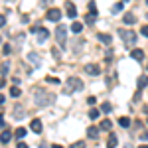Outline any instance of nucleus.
I'll use <instances>...</instances> for the list:
<instances>
[{
	"label": "nucleus",
	"mask_w": 148,
	"mask_h": 148,
	"mask_svg": "<svg viewBox=\"0 0 148 148\" xmlns=\"http://www.w3.org/2000/svg\"><path fill=\"white\" fill-rule=\"evenodd\" d=\"M34 101L38 107H49V105H53L56 101V95L53 93H47V91H42V89H38L34 95Z\"/></svg>",
	"instance_id": "obj_1"
},
{
	"label": "nucleus",
	"mask_w": 148,
	"mask_h": 148,
	"mask_svg": "<svg viewBox=\"0 0 148 148\" xmlns=\"http://www.w3.org/2000/svg\"><path fill=\"white\" fill-rule=\"evenodd\" d=\"M119 34L123 38V42H125L126 46H132V44H136V32H132V30H119Z\"/></svg>",
	"instance_id": "obj_2"
},
{
	"label": "nucleus",
	"mask_w": 148,
	"mask_h": 148,
	"mask_svg": "<svg viewBox=\"0 0 148 148\" xmlns=\"http://www.w3.org/2000/svg\"><path fill=\"white\" fill-rule=\"evenodd\" d=\"M56 38H57V44L61 47H65V44H67V28L59 24L57 30H56Z\"/></svg>",
	"instance_id": "obj_3"
},
{
	"label": "nucleus",
	"mask_w": 148,
	"mask_h": 148,
	"mask_svg": "<svg viewBox=\"0 0 148 148\" xmlns=\"http://www.w3.org/2000/svg\"><path fill=\"white\" fill-rule=\"evenodd\" d=\"M61 10H57V8H49L47 10V14H46V18L49 20V22H61Z\"/></svg>",
	"instance_id": "obj_4"
},
{
	"label": "nucleus",
	"mask_w": 148,
	"mask_h": 148,
	"mask_svg": "<svg viewBox=\"0 0 148 148\" xmlns=\"http://www.w3.org/2000/svg\"><path fill=\"white\" fill-rule=\"evenodd\" d=\"M65 14H67L71 20H75V18H77V8H75V4H73L71 0L65 2Z\"/></svg>",
	"instance_id": "obj_5"
},
{
	"label": "nucleus",
	"mask_w": 148,
	"mask_h": 148,
	"mask_svg": "<svg viewBox=\"0 0 148 148\" xmlns=\"http://www.w3.org/2000/svg\"><path fill=\"white\" fill-rule=\"evenodd\" d=\"M67 83H69V87H71L73 91H81V89H83V81L77 79V77H69Z\"/></svg>",
	"instance_id": "obj_6"
},
{
	"label": "nucleus",
	"mask_w": 148,
	"mask_h": 148,
	"mask_svg": "<svg viewBox=\"0 0 148 148\" xmlns=\"http://www.w3.org/2000/svg\"><path fill=\"white\" fill-rule=\"evenodd\" d=\"M24 114H26V109H24V105H14V111H12V116L14 119H24Z\"/></svg>",
	"instance_id": "obj_7"
},
{
	"label": "nucleus",
	"mask_w": 148,
	"mask_h": 148,
	"mask_svg": "<svg viewBox=\"0 0 148 148\" xmlns=\"http://www.w3.org/2000/svg\"><path fill=\"white\" fill-rule=\"evenodd\" d=\"M28 61H30L34 67H40V65H42V59H40V56H38L36 51H30V53H28Z\"/></svg>",
	"instance_id": "obj_8"
},
{
	"label": "nucleus",
	"mask_w": 148,
	"mask_h": 148,
	"mask_svg": "<svg viewBox=\"0 0 148 148\" xmlns=\"http://www.w3.org/2000/svg\"><path fill=\"white\" fill-rule=\"evenodd\" d=\"M85 73H89V75H99V73H101V67H99L97 63H87V65H85Z\"/></svg>",
	"instance_id": "obj_9"
},
{
	"label": "nucleus",
	"mask_w": 148,
	"mask_h": 148,
	"mask_svg": "<svg viewBox=\"0 0 148 148\" xmlns=\"http://www.w3.org/2000/svg\"><path fill=\"white\" fill-rule=\"evenodd\" d=\"M47 38H49V32H47L46 28H42V26H40V30H38V42L42 44V42H46Z\"/></svg>",
	"instance_id": "obj_10"
},
{
	"label": "nucleus",
	"mask_w": 148,
	"mask_h": 148,
	"mask_svg": "<svg viewBox=\"0 0 148 148\" xmlns=\"http://www.w3.org/2000/svg\"><path fill=\"white\" fill-rule=\"evenodd\" d=\"M30 128L34 130L36 134H40V132H42V121H40V119H34L32 125H30Z\"/></svg>",
	"instance_id": "obj_11"
},
{
	"label": "nucleus",
	"mask_w": 148,
	"mask_h": 148,
	"mask_svg": "<svg viewBox=\"0 0 148 148\" xmlns=\"http://www.w3.org/2000/svg\"><path fill=\"white\" fill-rule=\"evenodd\" d=\"M123 22H125V24H128V26H130V24H134V22H136V16H134L132 12H126L125 16H123Z\"/></svg>",
	"instance_id": "obj_12"
},
{
	"label": "nucleus",
	"mask_w": 148,
	"mask_h": 148,
	"mask_svg": "<svg viewBox=\"0 0 148 148\" xmlns=\"http://www.w3.org/2000/svg\"><path fill=\"white\" fill-rule=\"evenodd\" d=\"M10 138H12L10 130H2V134H0V142H2V144H8V142H10Z\"/></svg>",
	"instance_id": "obj_13"
},
{
	"label": "nucleus",
	"mask_w": 148,
	"mask_h": 148,
	"mask_svg": "<svg viewBox=\"0 0 148 148\" xmlns=\"http://www.w3.org/2000/svg\"><path fill=\"white\" fill-rule=\"evenodd\" d=\"M69 30H71L73 34H81V30H83V24H81V22H75V20H73V24L69 26Z\"/></svg>",
	"instance_id": "obj_14"
},
{
	"label": "nucleus",
	"mask_w": 148,
	"mask_h": 148,
	"mask_svg": "<svg viewBox=\"0 0 148 148\" xmlns=\"http://www.w3.org/2000/svg\"><path fill=\"white\" fill-rule=\"evenodd\" d=\"M130 57L136 59V61H140V59H144V51H142V49H132V51H130Z\"/></svg>",
	"instance_id": "obj_15"
},
{
	"label": "nucleus",
	"mask_w": 148,
	"mask_h": 148,
	"mask_svg": "<svg viewBox=\"0 0 148 148\" xmlns=\"http://www.w3.org/2000/svg\"><path fill=\"white\" fill-rule=\"evenodd\" d=\"M119 144V138H116V134H109V140H107V148H114Z\"/></svg>",
	"instance_id": "obj_16"
},
{
	"label": "nucleus",
	"mask_w": 148,
	"mask_h": 148,
	"mask_svg": "<svg viewBox=\"0 0 148 148\" xmlns=\"http://www.w3.org/2000/svg\"><path fill=\"white\" fill-rule=\"evenodd\" d=\"M87 136L89 138H99V128H97V126H89V128H87Z\"/></svg>",
	"instance_id": "obj_17"
},
{
	"label": "nucleus",
	"mask_w": 148,
	"mask_h": 148,
	"mask_svg": "<svg viewBox=\"0 0 148 148\" xmlns=\"http://www.w3.org/2000/svg\"><path fill=\"white\" fill-rule=\"evenodd\" d=\"M144 87H148V75H140L138 77V91L144 89Z\"/></svg>",
	"instance_id": "obj_18"
},
{
	"label": "nucleus",
	"mask_w": 148,
	"mask_h": 148,
	"mask_svg": "<svg viewBox=\"0 0 148 148\" xmlns=\"http://www.w3.org/2000/svg\"><path fill=\"white\" fill-rule=\"evenodd\" d=\"M111 126H113V123L109 119H105V121H101V125H99V130H111Z\"/></svg>",
	"instance_id": "obj_19"
},
{
	"label": "nucleus",
	"mask_w": 148,
	"mask_h": 148,
	"mask_svg": "<svg viewBox=\"0 0 148 148\" xmlns=\"http://www.w3.org/2000/svg\"><path fill=\"white\" fill-rule=\"evenodd\" d=\"M97 38H99V42H103V44H111V42H113V38L109 34H99Z\"/></svg>",
	"instance_id": "obj_20"
},
{
	"label": "nucleus",
	"mask_w": 148,
	"mask_h": 148,
	"mask_svg": "<svg viewBox=\"0 0 148 148\" xmlns=\"http://www.w3.org/2000/svg\"><path fill=\"white\" fill-rule=\"evenodd\" d=\"M119 125L123 126V128H128V126H130V119H128V116H121V119H119Z\"/></svg>",
	"instance_id": "obj_21"
},
{
	"label": "nucleus",
	"mask_w": 148,
	"mask_h": 148,
	"mask_svg": "<svg viewBox=\"0 0 148 148\" xmlns=\"http://www.w3.org/2000/svg\"><path fill=\"white\" fill-rule=\"evenodd\" d=\"M123 8H125V2H116L113 8H111V12H113V14H119V12L123 10Z\"/></svg>",
	"instance_id": "obj_22"
},
{
	"label": "nucleus",
	"mask_w": 148,
	"mask_h": 148,
	"mask_svg": "<svg viewBox=\"0 0 148 148\" xmlns=\"http://www.w3.org/2000/svg\"><path fill=\"white\" fill-rule=\"evenodd\" d=\"M8 69H10V63H8V61H4V63L0 65V73H2V75H8Z\"/></svg>",
	"instance_id": "obj_23"
},
{
	"label": "nucleus",
	"mask_w": 148,
	"mask_h": 148,
	"mask_svg": "<svg viewBox=\"0 0 148 148\" xmlns=\"http://www.w3.org/2000/svg\"><path fill=\"white\" fill-rule=\"evenodd\" d=\"M111 111H113V107H111L109 103H103V105H101V113L109 114V113H111Z\"/></svg>",
	"instance_id": "obj_24"
},
{
	"label": "nucleus",
	"mask_w": 148,
	"mask_h": 148,
	"mask_svg": "<svg viewBox=\"0 0 148 148\" xmlns=\"http://www.w3.org/2000/svg\"><path fill=\"white\" fill-rule=\"evenodd\" d=\"M89 14H91V16H97V4H95V2H89Z\"/></svg>",
	"instance_id": "obj_25"
},
{
	"label": "nucleus",
	"mask_w": 148,
	"mask_h": 148,
	"mask_svg": "<svg viewBox=\"0 0 148 148\" xmlns=\"http://www.w3.org/2000/svg\"><path fill=\"white\" fill-rule=\"evenodd\" d=\"M14 136H16V138H24V136H26V128H16Z\"/></svg>",
	"instance_id": "obj_26"
},
{
	"label": "nucleus",
	"mask_w": 148,
	"mask_h": 148,
	"mask_svg": "<svg viewBox=\"0 0 148 148\" xmlns=\"http://www.w3.org/2000/svg\"><path fill=\"white\" fill-rule=\"evenodd\" d=\"M99 114H101L99 109H91V111H89V116H91L93 121H95V119H99Z\"/></svg>",
	"instance_id": "obj_27"
},
{
	"label": "nucleus",
	"mask_w": 148,
	"mask_h": 148,
	"mask_svg": "<svg viewBox=\"0 0 148 148\" xmlns=\"http://www.w3.org/2000/svg\"><path fill=\"white\" fill-rule=\"evenodd\" d=\"M10 51H12V46H10V44H4V46H2V53H4V56H8Z\"/></svg>",
	"instance_id": "obj_28"
},
{
	"label": "nucleus",
	"mask_w": 148,
	"mask_h": 148,
	"mask_svg": "<svg viewBox=\"0 0 148 148\" xmlns=\"http://www.w3.org/2000/svg\"><path fill=\"white\" fill-rule=\"evenodd\" d=\"M10 95H12V97H20V95H22V91H20L18 87H12V89H10Z\"/></svg>",
	"instance_id": "obj_29"
},
{
	"label": "nucleus",
	"mask_w": 148,
	"mask_h": 148,
	"mask_svg": "<svg viewBox=\"0 0 148 148\" xmlns=\"http://www.w3.org/2000/svg\"><path fill=\"white\" fill-rule=\"evenodd\" d=\"M95 18H97V16H91V14H87V16H85V22H87V24H95Z\"/></svg>",
	"instance_id": "obj_30"
},
{
	"label": "nucleus",
	"mask_w": 148,
	"mask_h": 148,
	"mask_svg": "<svg viewBox=\"0 0 148 148\" xmlns=\"http://www.w3.org/2000/svg\"><path fill=\"white\" fill-rule=\"evenodd\" d=\"M140 34L144 36V38H148V24H146V26H142V28H140Z\"/></svg>",
	"instance_id": "obj_31"
},
{
	"label": "nucleus",
	"mask_w": 148,
	"mask_h": 148,
	"mask_svg": "<svg viewBox=\"0 0 148 148\" xmlns=\"http://www.w3.org/2000/svg\"><path fill=\"white\" fill-rule=\"evenodd\" d=\"M71 148H85V142H77V144H73Z\"/></svg>",
	"instance_id": "obj_32"
},
{
	"label": "nucleus",
	"mask_w": 148,
	"mask_h": 148,
	"mask_svg": "<svg viewBox=\"0 0 148 148\" xmlns=\"http://www.w3.org/2000/svg\"><path fill=\"white\" fill-rule=\"evenodd\" d=\"M40 2H42V6H49V4H51L53 0H40Z\"/></svg>",
	"instance_id": "obj_33"
},
{
	"label": "nucleus",
	"mask_w": 148,
	"mask_h": 148,
	"mask_svg": "<svg viewBox=\"0 0 148 148\" xmlns=\"http://www.w3.org/2000/svg\"><path fill=\"white\" fill-rule=\"evenodd\" d=\"M4 24H6V18H4V16L0 14V28H4Z\"/></svg>",
	"instance_id": "obj_34"
},
{
	"label": "nucleus",
	"mask_w": 148,
	"mask_h": 148,
	"mask_svg": "<svg viewBox=\"0 0 148 148\" xmlns=\"http://www.w3.org/2000/svg\"><path fill=\"white\" fill-rule=\"evenodd\" d=\"M87 103H89V105H95V103H97V99H95V97H89V99H87Z\"/></svg>",
	"instance_id": "obj_35"
},
{
	"label": "nucleus",
	"mask_w": 148,
	"mask_h": 148,
	"mask_svg": "<svg viewBox=\"0 0 148 148\" xmlns=\"http://www.w3.org/2000/svg\"><path fill=\"white\" fill-rule=\"evenodd\" d=\"M16 148H28V144H26V142H18V146Z\"/></svg>",
	"instance_id": "obj_36"
},
{
	"label": "nucleus",
	"mask_w": 148,
	"mask_h": 148,
	"mask_svg": "<svg viewBox=\"0 0 148 148\" xmlns=\"http://www.w3.org/2000/svg\"><path fill=\"white\" fill-rule=\"evenodd\" d=\"M4 125H6V123H4V116L0 114V128H4Z\"/></svg>",
	"instance_id": "obj_37"
},
{
	"label": "nucleus",
	"mask_w": 148,
	"mask_h": 148,
	"mask_svg": "<svg viewBox=\"0 0 148 148\" xmlns=\"http://www.w3.org/2000/svg\"><path fill=\"white\" fill-rule=\"evenodd\" d=\"M40 148H47V144H46V142H42V144H40Z\"/></svg>",
	"instance_id": "obj_38"
},
{
	"label": "nucleus",
	"mask_w": 148,
	"mask_h": 148,
	"mask_svg": "<svg viewBox=\"0 0 148 148\" xmlns=\"http://www.w3.org/2000/svg\"><path fill=\"white\" fill-rule=\"evenodd\" d=\"M51 148H63V146H61V144H53Z\"/></svg>",
	"instance_id": "obj_39"
},
{
	"label": "nucleus",
	"mask_w": 148,
	"mask_h": 148,
	"mask_svg": "<svg viewBox=\"0 0 148 148\" xmlns=\"http://www.w3.org/2000/svg\"><path fill=\"white\" fill-rule=\"evenodd\" d=\"M2 87H4V79H0V89H2Z\"/></svg>",
	"instance_id": "obj_40"
},
{
	"label": "nucleus",
	"mask_w": 148,
	"mask_h": 148,
	"mask_svg": "<svg viewBox=\"0 0 148 148\" xmlns=\"http://www.w3.org/2000/svg\"><path fill=\"white\" fill-rule=\"evenodd\" d=\"M2 103H4V95H0V105H2Z\"/></svg>",
	"instance_id": "obj_41"
},
{
	"label": "nucleus",
	"mask_w": 148,
	"mask_h": 148,
	"mask_svg": "<svg viewBox=\"0 0 148 148\" xmlns=\"http://www.w3.org/2000/svg\"><path fill=\"white\" fill-rule=\"evenodd\" d=\"M138 148H148V144H142V146H138Z\"/></svg>",
	"instance_id": "obj_42"
},
{
	"label": "nucleus",
	"mask_w": 148,
	"mask_h": 148,
	"mask_svg": "<svg viewBox=\"0 0 148 148\" xmlns=\"http://www.w3.org/2000/svg\"><path fill=\"white\" fill-rule=\"evenodd\" d=\"M125 148H132V146H130V144H126V146H125Z\"/></svg>",
	"instance_id": "obj_43"
},
{
	"label": "nucleus",
	"mask_w": 148,
	"mask_h": 148,
	"mask_svg": "<svg viewBox=\"0 0 148 148\" xmlns=\"http://www.w3.org/2000/svg\"><path fill=\"white\" fill-rule=\"evenodd\" d=\"M123 2H128V0H123Z\"/></svg>",
	"instance_id": "obj_44"
},
{
	"label": "nucleus",
	"mask_w": 148,
	"mask_h": 148,
	"mask_svg": "<svg viewBox=\"0 0 148 148\" xmlns=\"http://www.w3.org/2000/svg\"><path fill=\"white\" fill-rule=\"evenodd\" d=\"M0 42H2V38H0Z\"/></svg>",
	"instance_id": "obj_45"
},
{
	"label": "nucleus",
	"mask_w": 148,
	"mask_h": 148,
	"mask_svg": "<svg viewBox=\"0 0 148 148\" xmlns=\"http://www.w3.org/2000/svg\"><path fill=\"white\" fill-rule=\"evenodd\" d=\"M146 18H148V14H146Z\"/></svg>",
	"instance_id": "obj_46"
},
{
	"label": "nucleus",
	"mask_w": 148,
	"mask_h": 148,
	"mask_svg": "<svg viewBox=\"0 0 148 148\" xmlns=\"http://www.w3.org/2000/svg\"><path fill=\"white\" fill-rule=\"evenodd\" d=\"M146 4H148V0H146Z\"/></svg>",
	"instance_id": "obj_47"
},
{
	"label": "nucleus",
	"mask_w": 148,
	"mask_h": 148,
	"mask_svg": "<svg viewBox=\"0 0 148 148\" xmlns=\"http://www.w3.org/2000/svg\"><path fill=\"white\" fill-rule=\"evenodd\" d=\"M146 69H148V65H146Z\"/></svg>",
	"instance_id": "obj_48"
}]
</instances>
